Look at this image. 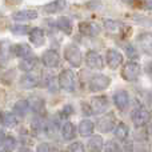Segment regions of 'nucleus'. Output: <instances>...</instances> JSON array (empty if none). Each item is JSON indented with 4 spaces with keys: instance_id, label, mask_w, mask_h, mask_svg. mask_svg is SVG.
Returning <instances> with one entry per match:
<instances>
[{
    "instance_id": "f257e3e1",
    "label": "nucleus",
    "mask_w": 152,
    "mask_h": 152,
    "mask_svg": "<svg viewBox=\"0 0 152 152\" xmlns=\"http://www.w3.org/2000/svg\"><path fill=\"white\" fill-rule=\"evenodd\" d=\"M152 119V112L150 110L144 107H140L134 110V112L131 113V120L135 124V127H144L147 126Z\"/></svg>"
},
{
    "instance_id": "f03ea898",
    "label": "nucleus",
    "mask_w": 152,
    "mask_h": 152,
    "mask_svg": "<svg viewBox=\"0 0 152 152\" xmlns=\"http://www.w3.org/2000/svg\"><path fill=\"white\" fill-rule=\"evenodd\" d=\"M59 87L67 92H74L76 86V79L75 75L71 69H63L59 75Z\"/></svg>"
},
{
    "instance_id": "7ed1b4c3",
    "label": "nucleus",
    "mask_w": 152,
    "mask_h": 152,
    "mask_svg": "<svg viewBox=\"0 0 152 152\" xmlns=\"http://www.w3.org/2000/svg\"><path fill=\"white\" fill-rule=\"evenodd\" d=\"M142 72V67L136 61H128L121 69V77L126 81H136Z\"/></svg>"
},
{
    "instance_id": "20e7f679",
    "label": "nucleus",
    "mask_w": 152,
    "mask_h": 152,
    "mask_svg": "<svg viewBox=\"0 0 152 152\" xmlns=\"http://www.w3.org/2000/svg\"><path fill=\"white\" fill-rule=\"evenodd\" d=\"M64 59L75 68L80 67L81 61H83V56H81L80 50L74 44H69L66 47V50H64Z\"/></svg>"
},
{
    "instance_id": "39448f33",
    "label": "nucleus",
    "mask_w": 152,
    "mask_h": 152,
    "mask_svg": "<svg viewBox=\"0 0 152 152\" xmlns=\"http://www.w3.org/2000/svg\"><path fill=\"white\" fill-rule=\"evenodd\" d=\"M111 84V77L110 76H105V75H95L89 79V91L92 92H100V91H104L110 87Z\"/></svg>"
},
{
    "instance_id": "423d86ee",
    "label": "nucleus",
    "mask_w": 152,
    "mask_h": 152,
    "mask_svg": "<svg viewBox=\"0 0 152 152\" xmlns=\"http://www.w3.org/2000/svg\"><path fill=\"white\" fill-rule=\"evenodd\" d=\"M96 124L100 132H110L116 128V118L113 116V113H107V115L99 118Z\"/></svg>"
},
{
    "instance_id": "0eeeda50",
    "label": "nucleus",
    "mask_w": 152,
    "mask_h": 152,
    "mask_svg": "<svg viewBox=\"0 0 152 152\" xmlns=\"http://www.w3.org/2000/svg\"><path fill=\"white\" fill-rule=\"evenodd\" d=\"M123 60H124L123 55H121L118 50H112V48H110V50L107 51V53H105V61H107L108 67L112 68V69L119 68V67L123 64Z\"/></svg>"
},
{
    "instance_id": "6e6552de",
    "label": "nucleus",
    "mask_w": 152,
    "mask_h": 152,
    "mask_svg": "<svg viewBox=\"0 0 152 152\" xmlns=\"http://www.w3.org/2000/svg\"><path fill=\"white\" fill-rule=\"evenodd\" d=\"M86 64L91 69H103L104 60L96 51H88L86 53Z\"/></svg>"
},
{
    "instance_id": "1a4fd4ad",
    "label": "nucleus",
    "mask_w": 152,
    "mask_h": 152,
    "mask_svg": "<svg viewBox=\"0 0 152 152\" xmlns=\"http://www.w3.org/2000/svg\"><path fill=\"white\" fill-rule=\"evenodd\" d=\"M110 105V102L105 96H95L91 99V103H89V107H91V112L92 113H103L105 112V110Z\"/></svg>"
},
{
    "instance_id": "9d476101",
    "label": "nucleus",
    "mask_w": 152,
    "mask_h": 152,
    "mask_svg": "<svg viewBox=\"0 0 152 152\" xmlns=\"http://www.w3.org/2000/svg\"><path fill=\"white\" fill-rule=\"evenodd\" d=\"M42 61L48 68H56V67L60 64V55H59L55 50H48L43 53Z\"/></svg>"
},
{
    "instance_id": "9b49d317",
    "label": "nucleus",
    "mask_w": 152,
    "mask_h": 152,
    "mask_svg": "<svg viewBox=\"0 0 152 152\" xmlns=\"http://www.w3.org/2000/svg\"><path fill=\"white\" fill-rule=\"evenodd\" d=\"M137 44L144 53L152 55V34H150V32L140 34L137 36Z\"/></svg>"
},
{
    "instance_id": "f8f14e48",
    "label": "nucleus",
    "mask_w": 152,
    "mask_h": 152,
    "mask_svg": "<svg viewBox=\"0 0 152 152\" xmlns=\"http://www.w3.org/2000/svg\"><path fill=\"white\" fill-rule=\"evenodd\" d=\"M79 31H80L81 35H86V36H97L100 34L99 26L89 23V21H81L79 24Z\"/></svg>"
},
{
    "instance_id": "ddd939ff",
    "label": "nucleus",
    "mask_w": 152,
    "mask_h": 152,
    "mask_svg": "<svg viewBox=\"0 0 152 152\" xmlns=\"http://www.w3.org/2000/svg\"><path fill=\"white\" fill-rule=\"evenodd\" d=\"M28 35H29V42H31L35 47H40V45L44 44V42H45V32L43 31L42 28L35 27V28L31 29V32H29Z\"/></svg>"
},
{
    "instance_id": "4468645a",
    "label": "nucleus",
    "mask_w": 152,
    "mask_h": 152,
    "mask_svg": "<svg viewBox=\"0 0 152 152\" xmlns=\"http://www.w3.org/2000/svg\"><path fill=\"white\" fill-rule=\"evenodd\" d=\"M113 103H115L116 108L120 111H124L129 104V96L126 91H118L113 95Z\"/></svg>"
},
{
    "instance_id": "2eb2a0df",
    "label": "nucleus",
    "mask_w": 152,
    "mask_h": 152,
    "mask_svg": "<svg viewBox=\"0 0 152 152\" xmlns=\"http://www.w3.org/2000/svg\"><path fill=\"white\" fill-rule=\"evenodd\" d=\"M37 18V11L35 10H24L18 11L12 13V19L16 21H26V20H35Z\"/></svg>"
},
{
    "instance_id": "dca6fc26",
    "label": "nucleus",
    "mask_w": 152,
    "mask_h": 152,
    "mask_svg": "<svg viewBox=\"0 0 152 152\" xmlns=\"http://www.w3.org/2000/svg\"><path fill=\"white\" fill-rule=\"evenodd\" d=\"M67 5V0H53L43 7V11L47 13H58L63 11Z\"/></svg>"
},
{
    "instance_id": "f3484780",
    "label": "nucleus",
    "mask_w": 152,
    "mask_h": 152,
    "mask_svg": "<svg viewBox=\"0 0 152 152\" xmlns=\"http://www.w3.org/2000/svg\"><path fill=\"white\" fill-rule=\"evenodd\" d=\"M94 129H95V124L92 123L91 120H81L79 123L77 127V131L80 134V136L83 137H88L94 134Z\"/></svg>"
},
{
    "instance_id": "a211bd4d",
    "label": "nucleus",
    "mask_w": 152,
    "mask_h": 152,
    "mask_svg": "<svg viewBox=\"0 0 152 152\" xmlns=\"http://www.w3.org/2000/svg\"><path fill=\"white\" fill-rule=\"evenodd\" d=\"M11 51H12V53L15 56H18V58H28L29 55H31V47H29L28 44H15L11 47Z\"/></svg>"
},
{
    "instance_id": "6ab92c4d",
    "label": "nucleus",
    "mask_w": 152,
    "mask_h": 152,
    "mask_svg": "<svg viewBox=\"0 0 152 152\" xmlns=\"http://www.w3.org/2000/svg\"><path fill=\"white\" fill-rule=\"evenodd\" d=\"M87 147H88L89 152H102L104 148V142H103L102 136L99 135H95L87 143Z\"/></svg>"
},
{
    "instance_id": "aec40b11",
    "label": "nucleus",
    "mask_w": 152,
    "mask_h": 152,
    "mask_svg": "<svg viewBox=\"0 0 152 152\" xmlns=\"http://www.w3.org/2000/svg\"><path fill=\"white\" fill-rule=\"evenodd\" d=\"M29 102V107H31V110L34 111L35 113H39V115H42V112H44L45 111V105H44V100L42 99V97L39 96H32L28 99Z\"/></svg>"
},
{
    "instance_id": "412c9836",
    "label": "nucleus",
    "mask_w": 152,
    "mask_h": 152,
    "mask_svg": "<svg viewBox=\"0 0 152 152\" xmlns=\"http://www.w3.org/2000/svg\"><path fill=\"white\" fill-rule=\"evenodd\" d=\"M37 66V59L35 56H28V58L23 59L19 64V68L24 72H29V71H34Z\"/></svg>"
},
{
    "instance_id": "4be33fe9",
    "label": "nucleus",
    "mask_w": 152,
    "mask_h": 152,
    "mask_svg": "<svg viewBox=\"0 0 152 152\" xmlns=\"http://www.w3.org/2000/svg\"><path fill=\"white\" fill-rule=\"evenodd\" d=\"M60 132H61V137H63L64 140H72L76 136L75 126L72 123H69V121H67V123H64L63 126H61Z\"/></svg>"
},
{
    "instance_id": "5701e85b",
    "label": "nucleus",
    "mask_w": 152,
    "mask_h": 152,
    "mask_svg": "<svg viewBox=\"0 0 152 152\" xmlns=\"http://www.w3.org/2000/svg\"><path fill=\"white\" fill-rule=\"evenodd\" d=\"M29 102L28 100H19L13 105V113L18 116H26L29 111Z\"/></svg>"
},
{
    "instance_id": "b1692460",
    "label": "nucleus",
    "mask_w": 152,
    "mask_h": 152,
    "mask_svg": "<svg viewBox=\"0 0 152 152\" xmlns=\"http://www.w3.org/2000/svg\"><path fill=\"white\" fill-rule=\"evenodd\" d=\"M37 83H39L37 77L34 75H24L23 77H20V81H19L21 88H26V89L35 88V87L37 86Z\"/></svg>"
},
{
    "instance_id": "393cba45",
    "label": "nucleus",
    "mask_w": 152,
    "mask_h": 152,
    "mask_svg": "<svg viewBox=\"0 0 152 152\" xmlns=\"http://www.w3.org/2000/svg\"><path fill=\"white\" fill-rule=\"evenodd\" d=\"M56 26L60 31H63L66 35H71L72 34V23L68 18L63 16V18H59L58 21H56Z\"/></svg>"
},
{
    "instance_id": "a878e982",
    "label": "nucleus",
    "mask_w": 152,
    "mask_h": 152,
    "mask_svg": "<svg viewBox=\"0 0 152 152\" xmlns=\"http://www.w3.org/2000/svg\"><path fill=\"white\" fill-rule=\"evenodd\" d=\"M1 124L3 127H7V128H12L18 124V118H16L15 113L11 112H3L1 113Z\"/></svg>"
},
{
    "instance_id": "bb28decb",
    "label": "nucleus",
    "mask_w": 152,
    "mask_h": 152,
    "mask_svg": "<svg viewBox=\"0 0 152 152\" xmlns=\"http://www.w3.org/2000/svg\"><path fill=\"white\" fill-rule=\"evenodd\" d=\"M128 134H129V129L127 127V124L124 123H119L116 126V128L113 129V135L118 140H126L128 137Z\"/></svg>"
},
{
    "instance_id": "cd10ccee",
    "label": "nucleus",
    "mask_w": 152,
    "mask_h": 152,
    "mask_svg": "<svg viewBox=\"0 0 152 152\" xmlns=\"http://www.w3.org/2000/svg\"><path fill=\"white\" fill-rule=\"evenodd\" d=\"M103 24H104L105 29H108V31H111V32H119L124 27L121 21L113 20V19H105Z\"/></svg>"
},
{
    "instance_id": "c85d7f7f",
    "label": "nucleus",
    "mask_w": 152,
    "mask_h": 152,
    "mask_svg": "<svg viewBox=\"0 0 152 152\" xmlns=\"http://www.w3.org/2000/svg\"><path fill=\"white\" fill-rule=\"evenodd\" d=\"M1 145L3 147L1 148H5V150H10V151H12L13 148L16 147V140L13 139L12 136H5L4 134H1Z\"/></svg>"
},
{
    "instance_id": "c756f323",
    "label": "nucleus",
    "mask_w": 152,
    "mask_h": 152,
    "mask_svg": "<svg viewBox=\"0 0 152 152\" xmlns=\"http://www.w3.org/2000/svg\"><path fill=\"white\" fill-rule=\"evenodd\" d=\"M11 32L15 35H26V34H29L31 32V27L28 26H11L10 27Z\"/></svg>"
},
{
    "instance_id": "7c9ffc66",
    "label": "nucleus",
    "mask_w": 152,
    "mask_h": 152,
    "mask_svg": "<svg viewBox=\"0 0 152 152\" xmlns=\"http://www.w3.org/2000/svg\"><path fill=\"white\" fill-rule=\"evenodd\" d=\"M104 152H121V147L115 140H108V142L105 143Z\"/></svg>"
},
{
    "instance_id": "2f4dec72",
    "label": "nucleus",
    "mask_w": 152,
    "mask_h": 152,
    "mask_svg": "<svg viewBox=\"0 0 152 152\" xmlns=\"http://www.w3.org/2000/svg\"><path fill=\"white\" fill-rule=\"evenodd\" d=\"M66 152H86V150H84V145L80 142H74L67 147Z\"/></svg>"
},
{
    "instance_id": "473e14b6",
    "label": "nucleus",
    "mask_w": 152,
    "mask_h": 152,
    "mask_svg": "<svg viewBox=\"0 0 152 152\" xmlns=\"http://www.w3.org/2000/svg\"><path fill=\"white\" fill-rule=\"evenodd\" d=\"M126 53H127V56H128L129 59H132V60L137 58V51L135 50V47L134 45H131V44L126 45Z\"/></svg>"
},
{
    "instance_id": "72a5a7b5",
    "label": "nucleus",
    "mask_w": 152,
    "mask_h": 152,
    "mask_svg": "<svg viewBox=\"0 0 152 152\" xmlns=\"http://www.w3.org/2000/svg\"><path fill=\"white\" fill-rule=\"evenodd\" d=\"M36 152H53L48 143H40L36 148Z\"/></svg>"
},
{
    "instance_id": "f704fd0d",
    "label": "nucleus",
    "mask_w": 152,
    "mask_h": 152,
    "mask_svg": "<svg viewBox=\"0 0 152 152\" xmlns=\"http://www.w3.org/2000/svg\"><path fill=\"white\" fill-rule=\"evenodd\" d=\"M145 74H147L152 79V60L150 61V63L145 64Z\"/></svg>"
},
{
    "instance_id": "c9c22d12",
    "label": "nucleus",
    "mask_w": 152,
    "mask_h": 152,
    "mask_svg": "<svg viewBox=\"0 0 152 152\" xmlns=\"http://www.w3.org/2000/svg\"><path fill=\"white\" fill-rule=\"evenodd\" d=\"M132 150H134L132 143H128V144H126V147H124V152H132Z\"/></svg>"
},
{
    "instance_id": "e433bc0d",
    "label": "nucleus",
    "mask_w": 152,
    "mask_h": 152,
    "mask_svg": "<svg viewBox=\"0 0 152 152\" xmlns=\"http://www.w3.org/2000/svg\"><path fill=\"white\" fill-rule=\"evenodd\" d=\"M123 1L127 3V4H129V5H135L137 1H139V0H123Z\"/></svg>"
},
{
    "instance_id": "4c0bfd02",
    "label": "nucleus",
    "mask_w": 152,
    "mask_h": 152,
    "mask_svg": "<svg viewBox=\"0 0 152 152\" xmlns=\"http://www.w3.org/2000/svg\"><path fill=\"white\" fill-rule=\"evenodd\" d=\"M16 152H32L31 150H29V148H20V150H18V151H16Z\"/></svg>"
},
{
    "instance_id": "58836bf2",
    "label": "nucleus",
    "mask_w": 152,
    "mask_h": 152,
    "mask_svg": "<svg viewBox=\"0 0 152 152\" xmlns=\"http://www.w3.org/2000/svg\"><path fill=\"white\" fill-rule=\"evenodd\" d=\"M8 1H11L12 4H19V3H20L21 0H8Z\"/></svg>"
},
{
    "instance_id": "ea45409f",
    "label": "nucleus",
    "mask_w": 152,
    "mask_h": 152,
    "mask_svg": "<svg viewBox=\"0 0 152 152\" xmlns=\"http://www.w3.org/2000/svg\"><path fill=\"white\" fill-rule=\"evenodd\" d=\"M148 134H150L151 136H152V123L150 124V126H148Z\"/></svg>"
},
{
    "instance_id": "a19ab883",
    "label": "nucleus",
    "mask_w": 152,
    "mask_h": 152,
    "mask_svg": "<svg viewBox=\"0 0 152 152\" xmlns=\"http://www.w3.org/2000/svg\"><path fill=\"white\" fill-rule=\"evenodd\" d=\"M1 152H11L10 150H5V148H1Z\"/></svg>"
}]
</instances>
